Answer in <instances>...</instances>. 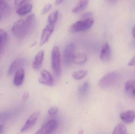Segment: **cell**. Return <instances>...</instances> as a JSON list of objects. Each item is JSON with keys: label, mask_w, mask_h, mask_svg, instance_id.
<instances>
[{"label": "cell", "mask_w": 135, "mask_h": 134, "mask_svg": "<svg viewBox=\"0 0 135 134\" xmlns=\"http://www.w3.org/2000/svg\"><path fill=\"white\" fill-rule=\"evenodd\" d=\"M1 15L0 13V20H1Z\"/></svg>", "instance_id": "cell-34"}, {"label": "cell", "mask_w": 135, "mask_h": 134, "mask_svg": "<svg viewBox=\"0 0 135 134\" xmlns=\"http://www.w3.org/2000/svg\"><path fill=\"white\" fill-rule=\"evenodd\" d=\"M35 16L34 13H32L25 19H21L15 22L12 27V31L17 37H25L31 32L35 26Z\"/></svg>", "instance_id": "cell-1"}, {"label": "cell", "mask_w": 135, "mask_h": 134, "mask_svg": "<svg viewBox=\"0 0 135 134\" xmlns=\"http://www.w3.org/2000/svg\"><path fill=\"white\" fill-rule=\"evenodd\" d=\"M87 61V57L85 54L83 53L75 55L73 62L76 64L82 65L86 63Z\"/></svg>", "instance_id": "cell-21"}, {"label": "cell", "mask_w": 135, "mask_h": 134, "mask_svg": "<svg viewBox=\"0 0 135 134\" xmlns=\"http://www.w3.org/2000/svg\"><path fill=\"white\" fill-rule=\"evenodd\" d=\"M64 0H56L55 2V4L56 5H59Z\"/></svg>", "instance_id": "cell-31"}, {"label": "cell", "mask_w": 135, "mask_h": 134, "mask_svg": "<svg viewBox=\"0 0 135 134\" xmlns=\"http://www.w3.org/2000/svg\"><path fill=\"white\" fill-rule=\"evenodd\" d=\"M108 1H115V0H108Z\"/></svg>", "instance_id": "cell-35"}, {"label": "cell", "mask_w": 135, "mask_h": 134, "mask_svg": "<svg viewBox=\"0 0 135 134\" xmlns=\"http://www.w3.org/2000/svg\"><path fill=\"white\" fill-rule=\"evenodd\" d=\"M58 126L56 120L52 119L45 123L41 128L36 133V134H50L54 132Z\"/></svg>", "instance_id": "cell-5"}, {"label": "cell", "mask_w": 135, "mask_h": 134, "mask_svg": "<svg viewBox=\"0 0 135 134\" xmlns=\"http://www.w3.org/2000/svg\"><path fill=\"white\" fill-rule=\"evenodd\" d=\"M93 15V13L91 12L86 13L85 14H83V15H82L81 17V20L87 19L92 18Z\"/></svg>", "instance_id": "cell-27"}, {"label": "cell", "mask_w": 135, "mask_h": 134, "mask_svg": "<svg viewBox=\"0 0 135 134\" xmlns=\"http://www.w3.org/2000/svg\"><path fill=\"white\" fill-rule=\"evenodd\" d=\"M31 0H15L14 4L16 7L19 8L27 4Z\"/></svg>", "instance_id": "cell-24"}, {"label": "cell", "mask_w": 135, "mask_h": 134, "mask_svg": "<svg viewBox=\"0 0 135 134\" xmlns=\"http://www.w3.org/2000/svg\"><path fill=\"white\" fill-rule=\"evenodd\" d=\"M58 16V11L55 10L49 15L48 17V24L54 25L57 22Z\"/></svg>", "instance_id": "cell-23"}, {"label": "cell", "mask_w": 135, "mask_h": 134, "mask_svg": "<svg viewBox=\"0 0 135 134\" xmlns=\"http://www.w3.org/2000/svg\"><path fill=\"white\" fill-rule=\"evenodd\" d=\"M111 56V48L108 43L105 42L102 47L100 53V59L102 61L106 62L109 60Z\"/></svg>", "instance_id": "cell-11"}, {"label": "cell", "mask_w": 135, "mask_h": 134, "mask_svg": "<svg viewBox=\"0 0 135 134\" xmlns=\"http://www.w3.org/2000/svg\"><path fill=\"white\" fill-rule=\"evenodd\" d=\"M54 30V25L48 24L46 26L41 35L40 45H43L48 41Z\"/></svg>", "instance_id": "cell-8"}, {"label": "cell", "mask_w": 135, "mask_h": 134, "mask_svg": "<svg viewBox=\"0 0 135 134\" xmlns=\"http://www.w3.org/2000/svg\"><path fill=\"white\" fill-rule=\"evenodd\" d=\"M94 23L93 18L81 20L73 24L70 28V31L72 33H76L85 31L92 27Z\"/></svg>", "instance_id": "cell-3"}, {"label": "cell", "mask_w": 135, "mask_h": 134, "mask_svg": "<svg viewBox=\"0 0 135 134\" xmlns=\"http://www.w3.org/2000/svg\"><path fill=\"white\" fill-rule=\"evenodd\" d=\"M3 126L2 125H0V133H1L2 131L3 130Z\"/></svg>", "instance_id": "cell-33"}, {"label": "cell", "mask_w": 135, "mask_h": 134, "mask_svg": "<svg viewBox=\"0 0 135 134\" xmlns=\"http://www.w3.org/2000/svg\"><path fill=\"white\" fill-rule=\"evenodd\" d=\"M128 65L129 66H135V54L132 58L131 60L128 62Z\"/></svg>", "instance_id": "cell-29"}, {"label": "cell", "mask_w": 135, "mask_h": 134, "mask_svg": "<svg viewBox=\"0 0 135 134\" xmlns=\"http://www.w3.org/2000/svg\"><path fill=\"white\" fill-rule=\"evenodd\" d=\"M75 55V46L71 43L68 45L64 53V61L66 66H70L74 60Z\"/></svg>", "instance_id": "cell-6"}, {"label": "cell", "mask_w": 135, "mask_h": 134, "mask_svg": "<svg viewBox=\"0 0 135 134\" xmlns=\"http://www.w3.org/2000/svg\"><path fill=\"white\" fill-rule=\"evenodd\" d=\"M51 59V65L54 73L57 77H59L61 73V61L60 51L57 46H54L52 50Z\"/></svg>", "instance_id": "cell-4"}, {"label": "cell", "mask_w": 135, "mask_h": 134, "mask_svg": "<svg viewBox=\"0 0 135 134\" xmlns=\"http://www.w3.org/2000/svg\"><path fill=\"white\" fill-rule=\"evenodd\" d=\"M39 115L40 112H36L32 114L29 116V118L25 124L21 128V132L24 133V132H26L30 130L31 128H32L36 123Z\"/></svg>", "instance_id": "cell-7"}, {"label": "cell", "mask_w": 135, "mask_h": 134, "mask_svg": "<svg viewBox=\"0 0 135 134\" xmlns=\"http://www.w3.org/2000/svg\"><path fill=\"white\" fill-rule=\"evenodd\" d=\"M29 96V93H28V92H25V93H24L23 95V97H22V100L23 101L27 100Z\"/></svg>", "instance_id": "cell-30"}, {"label": "cell", "mask_w": 135, "mask_h": 134, "mask_svg": "<svg viewBox=\"0 0 135 134\" xmlns=\"http://www.w3.org/2000/svg\"><path fill=\"white\" fill-rule=\"evenodd\" d=\"M32 6L30 4H27L18 8L16 12L20 15H23L29 13L31 11Z\"/></svg>", "instance_id": "cell-18"}, {"label": "cell", "mask_w": 135, "mask_h": 134, "mask_svg": "<svg viewBox=\"0 0 135 134\" xmlns=\"http://www.w3.org/2000/svg\"><path fill=\"white\" fill-rule=\"evenodd\" d=\"M25 63V60L23 59H17L14 60L9 68L8 71V74L9 75L13 74L18 70L23 68Z\"/></svg>", "instance_id": "cell-10"}, {"label": "cell", "mask_w": 135, "mask_h": 134, "mask_svg": "<svg viewBox=\"0 0 135 134\" xmlns=\"http://www.w3.org/2000/svg\"><path fill=\"white\" fill-rule=\"evenodd\" d=\"M51 8V5L50 4H47L46 5L44 8L42 10V14L43 15V14H45V13H47L49 10Z\"/></svg>", "instance_id": "cell-28"}, {"label": "cell", "mask_w": 135, "mask_h": 134, "mask_svg": "<svg viewBox=\"0 0 135 134\" xmlns=\"http://www.w3.org/2000/svg\"><path fill=\"white\" fill-rule=\"evenodd\" d=\"M87 73V71L85 70H79L73 72L72 74V77L76 80H80L85 77Z\"/></svg>", "instance_id": "cell-22"}, {"label": "cell", "mask_w": 135, "mask_h": 134, "mask_svg": "<svg viewBox=\"0 0 135 134\" xmlns=\"http://www.w3.org/2000/svg\"><path fill=\"white\" fill-rule=\"evenodd\" d=\"M25 78L24 70L21 68L15 73L13 84L17 86H19L23 84Z\"/></svg>", "instance_id": "cell-15"}, {"label": "cell", "mask_w": 135, "mask_h": 134, "mask_svg": "<svg viewBox=\"0 0 135 134\" xmlns=\"http://www.w3.org/2000/svg\"><path fill=\"white\" fill-rule=\"evenodd\" d=\"M59 111V109L57 107L54 106V107H51L48 110V114L50 115H54L57 114Z\"/></svg>", "instance_id": "cell-26"}, {"label": "cell", "mask_w": 135, "mask_h": 134, "mask_svg": "<svg viewBox=\"0 0 135 134\" xmlns=\"http://www.w3.org/2000/svg\"><path fill=\"white\" fill-rule=\"evenodd\" d=\"M89 0H81L72 9L74 13H77L83 10L88 5Z\"/></svg>", "instance_id": "cell-17"}, {"label": "cell", "mask_w": 135, "mask_h": 134, "mask_svg": "<svg viewBox=\"0 0 135 134\" xmlns=\"http://www.w3.org/2000/svg\"><path fill=\"white\" fill-rule=\"evenodd\" d=\"M39 82L42 84L47 86H52L54 84V80L51 74L46 70L41 72Z\"/></svg>", "instance_id": "cell-9"}, {"label": "cell", "mask_w": 135, "mask_h": 134, "mask_svg": "<svg viewBox=\"0 0 135 134\" xmlns=\"http://www.w3.org/2000/svg\"><path fill=\"white\" fill-rule=\"evenodd\" d=\"M113 134H125L127 133V127L123 124L119 123L117 125L113 132Z\"/></svg>", "instance_id": "cell-20"}, {"label": "cell", "mask_w": 135, "mask_h": 134, "mask_svg": "<svg viewBox=\"0 0 135 134\" xmlns=\"http://www.w3.org/2000/svg\"><path fill=\"white\" fill-rule=\"evenodd\" d=\"M119 78V74L118 72H111L105 75L99 80L98 86L102 89H109L116 84Z\"/></svg>", "instance_id": "cell-2"}, {"label": "cell", "mask_w": 135, "mask_h": 134, "mask_svg": "<svg viewBox=\"0 0 135 134\" xmlns=\"http://www.w3.org/2000/svg\"><path fill=\"white\" fill-rule=\"evenodd\" d=\"M125 89L128 96L135 98V79L128 81L125 84Z\"/></svg>", "instance_id": "cell-14"}, {"label": "cell", "mask_w": 135, "mask_h": 134, "mask_svg": "<svg viewBox=\"0 0 135 134\" xmlns=\"http://www.w3.org/2000/svg\"><path fill=\"white\" fill-rule=\"evenodd\" d=\"M8 35L6 31L3 30H0V57L2 55L8 41Z\"/></svg>", "instance_id": "cell-16"}, {"label": "cell", "mask_w": 135, "mask_h": 134, "mask_svg": "<svg viewBox=\"0 0 135 134\" xmlns=\"http://www.w3.org/2000/svg\"><path fill=\"white\" fill-rule=\"evenodd\" d=\"M120 118L125 123L128 124L132 123L135 119V112L130 110L122 112L120 115Z\"/></svg>", "instance_id": "cell-12"}, {"label": "cell", "mask_w": 135, "mask_h": 134, "mask_svg": "<svg viewBox=\"0 0 135 134\" xmlns=\"http://www.w3.org/2000/svg\"><path fill=\"white\" fill-rule=\"evenodd\" d=\"M89 89V83L86 81L79 88L78 93L79 96L83 97L86 95Z\"/></svg>", "instance_id": "cell-19"}, {"label": "cell", "mask_w": 135, "mask_h": 134, "mask_svg": "<svg viewBox=\"0 0 135 134\" xmlns=\"http://www.w3.org/2000/svg\"><path fill=\"white\" fill-rule=\"evenodd\" d=\"M8 4L3 0H0V12H3L8 8Z\"/></svg>", "instance_id": "cell-25"}, {"label": "cell", "mask_w": 135, "mask_h": 134, "mask_svg": "<svg viewBox=\"0 0 135 134\" xmlns=\"http://www.w3.org/2000/svg\"><path fill=\"white\" fill-rule=\"evenodd\" d=\"M132 34L133 37L135 38V26L133 28V30H132Z\"/></svg>", "instance_id": "cell-32"}, {"label": "cell", "mask_w": 135, "mask_h": 134, "mask_svg": "<svg viewBox=\"0 0 135 134\" xmlns=\"http://www.w3.org/2000/svg\"><path fill=\"white\" fill-rule=\"evenodd\" d=\"M44 50H41L36 55L32 64V67L35 70H39L41 67L44 58Z\"/></svg>", "instance_id": "cell-13"}]
</instances>
